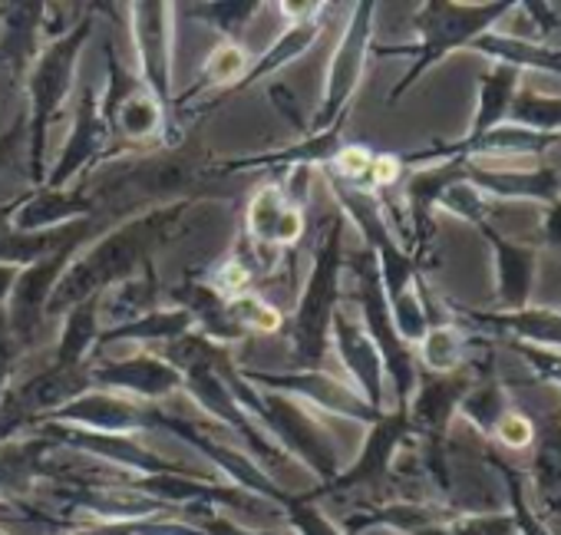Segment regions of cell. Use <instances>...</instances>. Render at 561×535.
Segmentation results:
<instances>
[{
    "mask_svg": "<svg viewBox=\"0 0 561 535\" xmlns=\"http://www.w3.org/2000/svg\"><path fill=\"white\" fill-rule=\"evenodd\" d=\"M195 212H198L195 202L172 198L142 208L139 215L123 218L116 228L90 238L64 268V275L47 301V321L64 318L77 305L100 298L113 285L139 275L146 264H156V254L188 231Z\"/></svg>",
    "mask_w": 561,
    "mask_h": 535,
    "instance_id": "1",
    "label": "cell"
},
{
    "mask_svg": "<svg viewBox=\"0 0 561 535\" xmlns=\"http://www.w3.org/2000/svg\"><path fill=\"white\" fill-rule=\"evenodd\" d=\"M221 377L234 397V403L280 446L298 466H305L308 473H314L321 479V486L334 482L341 473V453L334 446L331 430L314 417V410L288 394L277 390H264L248 384L238 374L234 357L221 367Z\"/></svg>",
    "mask_w": 561,
    "mask_h": 535,
    "instance_id": "2",
    "label": "cell"
},
{
    "mask_svg": "<svg viewBox=\"0 0 561 535\" xmlns=\"http://www.w3.org/2000/svg\"><path fill=\"white\" fill-rule=\"evenodd\" d=\"M344 215H331L324 235L314 244L311 268L298 305L285 315V331L291 341V367L288 371H324L331 351V325L341 308V282H344Z\"/></svg>",
    "mask_w": 561,
    "mask_h": 535,
    "instance_id": "3",
    "label": "cell"
},
{
    "mask_svg": "<svg viewBox=\"0 0 561 535\" xmlns=\"http://www.w3.org/2000/svg\"><path fill=\"white\" fill-rule=\"evenodd\" d=\"M93 27H96V18L87 8L73 27H67L60 37H50L41 47V54L24 80V90H27V113H24L27 116V169H31L34 189L44 185V179H47L50 126L60 116L70 90L77 83V64L83 57V47L93 37Z\"/></svg>",
    "mask_w": 561,
    "mask_h": 535,
    "instance_id": "4",
    "label": "cell"
},
{
    "mask_svg": "<svg viewBox=\"0 0 561 535\" xmlns=\"http://www.w3.org/2000/svg\"><path fill=\"white\" fill-rule=\"evenodd\" d=\"M508 11H515V4H508V0H499V4H449V0L423 4L416 14L420 44H413V47H370V54H380V57H413L403 80L390 90L387 103L393 106L430 67L446 60L453 50L469 47L476 37L489 34V27L499 18H505Z\"/></svg>",
    "mask_w": 561,
    "mask_h": 535,
    "instance_id": "5",
    "label": "cell"
},
{
    "mask_svg": "<svg viewBox=\"0 0 561 535\" xmlns=\"http://www.w3.org/2000/svg\"><path fill=\"white\" fill-rule=\"evenodd\" d=\"M344 272H351L354 282H357V301H360V315H364V331L370 334V341L380 351L387 380L393 384V394H397V410H407V403H410V397L416 390L420 371H416L413 351L400 341V334L393 328L390 301H387L383 285H380V272H377L374 251L364 248L357 254H347Z\"/></svg>",
    "mask_w": 561,
    "mask_h": 535,
    "instance_id": "6",
    "label": "cell"
},
{
    "mask_svg": "<svg viewBox=\"0 0 561 535\" xmlns=\"http://www.w3.org/2000/svg\"><path fill=\"white\" fill-rule=\"evenodd\" d=\"M374 14L377 8L370 0L351 8V21L331 54L328 64V80H324V93L321 103L311 116V126L305 129V136H324L334 129H344V119L351 113V103L364 83V70L370 60V47H374Z\"/></svg>",
    "mask_w": 561,
    "mask_h": 535,
    "instance_id": "7",
    "label": "cell"
},
{
    "mask_svg": "<svg viewBox=\"0 0 561 535\" xmlns=\"http://www.w3.org/2000/svg\"><path fill=\"white\" fill-rule=\"evenodd\" d=\"M129 34L136 47V77L169 113L175 106L172 87V44H175V4L139 0L129 4Z\"/></svg>",
    "mask_w": 561,
    "mask_h": 535,
    "instance_id": "8",
    "label": "cell"
},
{
    "mask_svg": "<svg viewBox=\"0 0 561 535\" xmlns=\"http://www.w3.org/2000/svg\"><path fill=\"white\" fill-rule=\"evenodd\" d=\"M238 374L254 384V387H264V390H277V394H288L301 403H308L311 410H324V413H334V417H344V420H354V423H377L383 413L370 410L364 403V397L354 390V384L328 374V371H251V367H241L238 364Z\"/></svg>",
    "mask_w": 561,
    "mask_h": 535,
    "instance_id": "9",
    "label": "cell"
},
{
    "mask_svg": "<svg viewBox=\"0 0 561 535\" xmlns=\"http://www.w3.org/2000/svg\"><path fill=\"white\" fill-rule=\"evenodd\" d=\"M90 384L96 390H113L129 400L162 407L185 387V374L169 364L159 351H136L126 357L90 361Z\"/></svg>",
    "mask_w": 561,
    "mask_h": 535,
    "instance_id": "10",
    "label": "cell"
},
{
    "mask_svg": "<svg viewBox=\"0 0 561 535\" xmlns=\"http://www.w3.org/2000/svg\"><path fill=\"white\" fill-rule=\"evenodd\" d=\"M41 423H67V426H80L90 433H110V436H139L146 430H156V407L129 400L113 390L90 387L87 394L47 413Z\"/></svg>",
    "mask_w": 561,
    "mask_h": 535,
    "instance_id": "11",
    "label": "cell"
},
{
    "mask_svg": "<svg viewBox=\"0 0 561 535\" xmlns=\"http://www.w3.org/2000/svg\"><path fill=\"white\" fill-rule=\"evenodd\" d=\"M110 146H113V136H110V126L103 123V113H100V93L93 87H83L70 136L64 143L60 159L47 169L44 189H54V192L73 189V182L83 179V172H90L96 162L106 159Z\"/></svg>",
    "mask_w": 561,
    "mask_h": 535,
    "instance_id": "12",
    "label": "cell"
},
{
    "mask_svg": "<svg viewBox=\"0 0 561 535\" xmlns=\"http://www.w3.org/2000/svg\"><path fill=\"white\" fill-rule=\"evenodd\" d=\"M410 433H413V426H410L407 410H390V413H383L377 423H370V426H367V440H364V446H360L357 459L351 463V469H341L334 482L318 486L314 492H308V499H314V502H318L321 496L347 492V489H357V486H370V482H377V479L390 469V463H393L397 449L403 446V440H407Z\"/></svg>",
    "mask_w": 561,
    "mask_h": 535,
    "instance_id": "13",
    "label": "cell"
},
{
    "mask_svg": "<svg viewBox=\"0 0 561 535\" xmlns=\"http://www.w3.org/2000/svg\"><path fill=\"white\" fill-rule=\"evenodd\" d=\"M331 344L337 351V361L344 364V371L354 380V390L364 397V403L377 413H387V371L380 361L377 344L370 341V334L347 318L344 308H337L334 325H331Z\"/></svg>",
    "mask_w": 561,
    "mask_h": 535,
    "instance_id": "14",
    "label": "cell"
},
{
    "mask_svg": "<svg viewBox=\"0 0 561 535\" xmlns=\"http://www.w3.org/2000/svg\"><path fill=\"white\" fill-rule=\"evenodd\" d=\"M96 208H100L96 195L90 189H83V185H73V189H64V192L37 185L27 195L4 205V215L18 231L37 235V231H54V228L77 225V221L96 215Z\"/></svg>",
    "mask_w": 561,
    "mask_h": 535,
    "instance_id": "15",
    "label": "cell"
},
{
    "mask_svg": "<svg viewBox=\"0 0 561 535\" xmlns=\"http://www.w3.org/2000/svg\"><path fill=\"white\" fill-rule=\"evenodd\" d=\"M44 44H47V4H41V0L0 4V67L8 70L11 83L27 80Z\"/></svg>",
    "mask_w": 561,
    "mask_h": 535,
    "instance_id": "16",
    "label": "cell"
},
{
    "mask_svg": "<svg viewBox=\"0 0 561 535\" xmlns=\"http://www.w3.org/2000/svg\"><path fill=\"white\" fill-rule=\"evenodd\" d=\"M472 380L469 374L456 371V374H430V377H420L416 380V390L407 403V417H410V426L413 433H426V436H439L449 420L459 413V403L462 397L469 394Z\"/></svg>",
    "mask_w": 561,
    "mask_h": 535,
    "instance_id": "17",
    "label": "cell"
},
{
    "mask_svg": "<svg viewBox=\"0 0 561 535\" xmlns=\"http://www.w3.org/2000/svg\"><path fill=\"white\" fill-rule=\"evenodd\" d=\"M466 179L492 198H531L551 205L561 198V175L558 169H485L476 159H466Z\"/></svg>",
    "mask_w": 561,
    "mask_h": 535,
    "instance_id": "18",
    "label": "cell"
},
{
    "mask_svg": "<svg viewBox=\"0 0 561 535\" xmlns=\"http://www.w3.org/2000/svg\"><path fill=\"white\" fill-rule=\"evenodd\" d=\"M165 298L175 308L188 311V318H192V325H195V331L202 338H208V341H215L221 348H231V344L244 341V334L228 318L225 298L208 282H182V285H172V288H165Z\"/></svg>",
    "mask_w": 561,
    "mask_h": 535,
    "instance_id": "19",
    "label": "cell"
},
{
    "mask_svg": "<svg viewBox=\"0 0 561 535\" xmlns=\"http://www.w3.org/2000/svg\"><path fill=\"white\" fill-rule=\"evenodd\" d=\"M492 251H495V264H499V305L502 311H522L528 308V295H531V282H535V268H538V254L518 241H508L502 231L482 225Z\"/></svg>",
    "mask_w": 561,
    "mask_h": 535,
    "instance_id": "20",
    "label": "cell"
},
{
    "mask_svg": "<svg viewBox=\"0 0 561 535\" xmlns=\"http://www.w3.org/2000/svg\"><path fill=\"white\" fill-rule=\"evenodd\" d=\"M162 298H165V288L156 275V264H146L139 275H133L100 295V325H103V331L129 325V321L162 308Z\"/></svg>",
    "mask_w": 561,
    "mask_h": 535,
    "instance_id": "21",
    "label": "cell"
},
{
    "mask_svg": "<svg viewBox=\"0 0 561 535\" xmlns=\"http://www.w3.org/2000/svg\"><path fill=\"white\" fill-rule=\"evenodd\" d=\"M466 321L499 331L505 338H518L528 348H554L561 351V311L554 308H522V311H495V315H466Z\"/></svg>",
    "mask_w": 561,
    "mask_h": 535,
    "instance_id": "22",
    "label": "cell"
},
{
    "mask_svg": "<svg viewBox=\"0 0 561 535\" xmlns=\"http://www.w3.org/2000/svg\"><path fill=\"white\" fill-rule=\"evenodd\" d=\"M100 331H103V325H100V298H90V301L77 305L73 311H67L64 325H60V341H57L50 367H57V371H80V367H87L90 357H93Z\"/></svg>",
    "mask_w": 561,
    "mask_h": 535,
    "instance_id": "23",
    "label": "cell"
},
{
    "mask_svg": "<svg viewBox=\"0 0 561 535\" xmlns=\"http://www.w3.org/2000/svg\"><path fill=\"white\" fill-rule=\"evenodd\" d=\"M321 31H324V18L305 21V24H288L285 31L277 34V41H274L257 60H251V67H248L244 80L238 83V90L257 87V83L271 80L274 73H280L288 64H295L298 57H305V54L314 47V41L321 37Z\"/></svg>",
    "mask_w": 561,
    "mask_h": 535,
    "instance_id": "24",
    "label": "cell"
},
{
    "mask_svg": "<svg viewBox=\"0 0 561 535\" xmlns=\"http://www.w3.org/2000/svg\"><path fill=\"white\" fill-rule=\"evenodd\" d=\"M110 136H119L126 143H152L156 136H162V129L169 126V113L162 110V103L139 83L106 119Z\"/></svg>",
    "mask_w": 561,
    "mask_h": 535,
    "instance_id": "25",
    "label": "cell"
},
{
    "mask_svg": "<svg viewBox=\"0 0 561 535\" xmlns=\"http://www.w3.org/2000/svg\"><path fill=\"white\" fill-rule=\"evenodd\" d=\"M469 47L492 57L495 64H508L515 70H541V73H558L561 77V50H551L548 44L502 37V34H482Z\"/></svg>",
    "mask_w": 561,
    "mask_h": 535,
    "instance_id": "26",
    "label": "cell"
},
{
    "mask_svg": "<svg viewBox=\"0 0 561 535\" xmlns=\"http://www.w3.org/2000/svg\"><path fill=\"white\" fill-rule=\"evenodd\" d=\"M518 83H522V70H515L508 64H495L492 73L482 77L479 110H476V119H472V129H469L466 139H476V136L495 129L499 123H505V116L512 110V100L518 96Z\"/></svg>",
    "mask_w": 561,
    "mask_h": 535,
    "instance_id": "27",
    "label": "cell"
},
{
    "mask_svg": "<svg viewBox=\"0 0 561 535\" xmlns=\"http://www.w3.org/2000/svg\"><path fill=\"white\" fill-rule=\"evenodd\" d=\"M248 67H251V57L241 47V41H218L211 47V54L205 57L198 83L185 93V100H192L202 90H238V83L244 80Z\"/></svg>",
    "mask_w": 561,
    "mask_h": 535,
    "instance_id": "28",
    "label": "cell"
},
{
    "mask_svg": "<svg viewBox=\"0 0 561 535\" xmlns=\"http://www.w3.org/2000/svg\"><path fill=\"white\" fill-rule=\"evenodd\" d=\"M291 202L285 198V192H280V182H264L254 189V195L248 198V208H244V238L261 244V248H274V228H277V218L285 215ZM285 254V251H280Z\"/></svg>",
    "mask_w": 561,
    "mask_h": 535,
    "instance_id": "29",
    "label": "cell"
},
{
    "mask_svg": "<svg viewBox=\"0 0 561 535\" xmlns=\"http://www.w3.org/2000/svg\"><path fill=\"white\" fill-rule=\"evenodd\" d=\"M225 308H228L231 325H234L244 338H251V334L271 338V334H280V331H285V308H277L274 301H267L257 288L228 298Z\"/></svg>",
    "mask_w": 561,
    "mask_h": 535,
    "instance_id": "30",
    "label": "cell"
},
{
    "mask_svg": "<svg viewBox=\"0 0 561 535\" xmlns=\"http://www.w3.org/2000/svg\"><path fill=\"white\" fill-rule=\"evenodd\" d=\"M466 348H469L466 331H459L453 325H433L426 331V338L420 341V361L436 377L439 374H456V371H462Z\"/></svg>",
    "mask_w": 561,
    "mask_h": 535,
    "instance_id": "31",
    "label": "cell"
},
{
    "mask_svg": "<svg viewBox=\"0 0 561 535\" xmlns=\"http://www.w3.org/2000/svg\"><path fill=\"white\" fill-rule=\"evenodd\" d=\"M505 123H515V126H525V129L545 133V136H561V96L518 93L512 100Z\"/></svg>",
    "mask_w": 561,
    "mask_h": 535,
    "instance_id": "32",
    "label": "cell"
},
{
    "mask_svg": "<svg viewBox=\"0 0 561 535\" xmlns=\"http://www.w3.org/2000/svg\"><path fill=\"white\" fill-rule=\"evenodd\" d=\"M459 413L479 426L482 433H492L499 426V420L508 413V403H505V390L495 384V380H482V384H472L469 394L462 397L459 403Z\"/></svg>",
    "mask_w": 561,
    "mask_h": 535,
    "instance_id": "33",
    "label": "cell"
},
{
    "mask_svg": "<svg viewBox=\"0 0 561 535\" xmlns=\"http://www.w3.org/2000/svg\"><path fill=\"white\" fill-rule=\"evenodd\" d=\"M192 14H198L202 24H208L211 31L221 34V41H238L241 27L251 24V18L261 11L257 0H231V4H192Z\"/></svg>",
    "mask_w": 561,
    "mask_h": 535,
    "instance_id": "34",
    "label": "cell"
},
{
    "mask_svg": "<svg viewBox=\"0 0 561 535\" xmlns=\"http://www.w3.org/2000/svg\"><path fill=\"white\" fill-rule=\"evenodd\" d=\"M280 512H285V522L298 532V535H344L341 525H334L318 505L314 499H308V492H288L280 499Z\"/></svg>",
    "mask_w": 561,
    "mask_h": 535,
    "instance_id": "35",
    "label": "cell"
},
{
    "mask_svg": "<svg viewBox=\"0 0 561 535\" xmlns=\"http://www.w3.org/2000/svg\"><path fill=\"white\" fill-rule=\"evenodd\" d=\"M436 205L453 212V215H459V218H466V221H472V225H485L489 212H492L489 195L482 189H476L469 179H456L453 185H446Z\"/></svg>",
    "mask_w": 561,
    "mask_h": 535,
    "instance_id": "36",
    "label": "cell"
},
{
    "mask_svg": "<svg viewBox=\"0 0 561 535\" xmlns=\"http://www.w3.org/2000/svg\"><path fill=\"white\" fill-rule=\"evenodd\" d=\"M182 519H188L202 535H274L267 528H254V525H244L218 509H205V505H192V509H182Z\"/></svg>",
    "mask_w": 561,
    "mask_h": 535,
    "instance_id": "37",
    "label": "cell"
},
{
    "mask_svg": "<svg viewBox=\"0 0 561 535\" xmlns=\"http://www.w3.org/2000/svg\"><path fill=\"white\" fill-rule=\"evenodd\" d=\"M225 301L228 298H234V295H244V292H254V278H251V272L248 268L234 258V254H228V258H221L211 272H208V278H205Z\"/></svg>",
    "mask_w": 561,
    "mask_h": 535,
    "instance_id": "38",
    "label": "cell"
},
{
    "mask_svg": "<svg viewBox=\"0 0 561 535\" xmlns=\"http://www.w3.org/2000/svg\"><path fill=\"white\" fill-rule=\"evenodd\" d=\"M18 357H21V348H18V341H14V331H11L8 311L0 308V400H4V394L11 390Z\"/></svg>",
    "mask_w": 561,
    "mask_h": 535,
    "instance_id": "39",
    "label": "cell"
},
{
    "mask_svg": "<svg viewBox=\"0 0 561 535\" xmlns=\"http://www.w3.org/2000/svg\"><path fill=\"white\" fill-rule=\"evenodd\" d=\"M495 433V440L502 443V446H508V449H525L531 440H535V423L525 417V413H505L502 420H499V426L492 430Z\"/></svg>",
    "mask_w": 561,
    "mask_h": 535,
    "instance_id": "40",
    "label": "cell"
},
{
    "mask_svg": "<svg viewBox=\"0 0 561 535\" xmlns=\"http://www.w3.org/2000/svg\"><path fill=\"white\" fill-rule=\"evenodd\" d=\"M407 175V166H403V156H390V152H380L374 156V166H370V189L380 195L393 185H400V179Z\"/></svg>",
    "mask_w": 561,
    "mask_h": 535,
    "instance_id": "41",
    "label": "cell"
},
{
    "mask_svg": "<svg viewBox=\"0 0 561 535\" xmlns=\"http://www.w3.org/2000/svg\"><path fill=\"white\" fill-rule=\"evenodd\" d=\"M515 351L525 357V364H531L538 371V377L561 384V354L541 351V348H528V344H515Z\"/></svg>",
    "mask_w": 561,
    "mask_h": 535,
    "instance_id": "42",
    "label": "cell"
},
{
    "mask_svg": "<svg viewBox=\"0 0 561 535\" xmlns=\"http://www.w3.org/2000/svg\"><path fill=\"white\" fill-rule=\"evenodd\" d=\"M277 11L288 18V24H305V21H318L328 14V4H318V0H280Z\"/></svg>",
    "mask_w": 561,
    "mask_h": 535,
    "instance_id": "43",
    "label": "cell"
},
{
    "mask_svg": "<svg viewBox=\"0 0 561 535\" xmlns=\"http://www.w3.org/2000/svg\"><path fill=\"white\" fill-rule=\"evenodd\" d=\"M21 146H27V116H18L14 123H11V129L0 136V169H4L11 159H14V152L21 149Z\"/></svg>",
    "mask_w": 561,
    "mask_h": 535,
    "instance_id": "44",
    "label": "cell"
},
{
    "mask_svg": "<svg viewBox=\"0 0 561 535\" xmlns=\"http://www.w3.org/2000/svg\"><path fill=\"white\" fill-rule=\"evenodd\" d=\"M453 535H505V522L502 519H469V522L456 525Z\"/></svg>",
    "mask_w": 561,
    "mask_h": 535,
    "instance_id": "45",
    "label": "cell"
},
{
    "mask_svg": "<svg viewBox=\"0 0 561 535\" xmlns=\"http://www.w3.org/2000/svg\"><path fill=\"white\" fill-rule=\"evenodd\" d=\"M541 235L548 244H561V198H554L541 218Z\"/></svg>",
    "mask_w": 561,
    "mask_h": 535,
    "instance_id": "46",
    "label": "cell"
},
{
    "mask_svg": "<svg viewBox=\"0 0 561 535\" xmlns=\"http://www.w3.org/2000/svg\"><path fill=\"white\" fill-rule=\"evenodd\" d=\"M18 278H21V268H14V264H0V308H8Z\"/></svg>",
    "mask_w": 561,
    "mask_h": 535,
    "instance_id": "47",
    "label": "cell"
},
{
    "mask_svg": "<svg viewBox=\"0 0 561 535\" xmlns=\"http://www.w3.org/2000/svg\"><path fill=\"white\" fill-rule=\"evenodd\" d=\"M0 535H11V532H8V528H4V525H0Z\"/></svg>",
    "mask_w": 561,
    "mask_h": 535,
    "instance_id": "48",
    "label": "cell"
},
{
    "mask_svg": "<svg viewBox=\"0 0 561 535\" xmlns=\"http://www.w3.org/2000/svg\"><path fill=\"white\" fill-rule=\"evenodd\" d=\"M558 149H561V146H558Z\"/></svg>",
    "mask_w": 561,
    "mask_h": 535,
    "instance_id": "49",
    "label": "cell"
}]
</instances>
